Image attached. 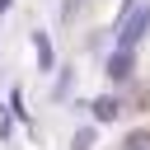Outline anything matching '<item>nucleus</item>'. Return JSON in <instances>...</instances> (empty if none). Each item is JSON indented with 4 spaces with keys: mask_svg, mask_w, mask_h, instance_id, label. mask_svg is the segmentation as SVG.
Returning a JSON list of instances; mask_svg holds the SVG:
<instances>
[{
    "mask_svg": "<svg viewBox=\"0 0 150 150\" xmlns=\"http://www.w3.org/2000/svg\"><path fill=\"white\" fill-rule=\"evenodd\" d=\"M127 70H131V47H122V52H117V56L108 61V75H112V80H122Z\"/></svg>",
    "mask_w": 150,
    "mask_h": 150,
    "instance_id": "obj_2",
    "label": "nucleus"
},
{
    "mask_svg": "<svg viewBox=\"0 0 150 150\" xmlns=\"http://www.w3.org/2000/svg\"><path fill=\"white\" fill-rule=\"evenodd\" d=\"M0 9H9V0H0Z\"/></svg>",
    "mask_w": 150,
    "mask_h": 150,
    "instance_id": "obj_6",
    "label": "nucleus"
},
{
    "mask_svg": "<svg viewBox=\"0 0 150 150\" xmlns=\"http://www.w3.org/2000/svg\"><path fill=\"white\" fill-rule=\"evenodd\" d=\"M145 23H150V14H145V9H136V19H127V28H122V38H117V42H122V47H136V38L145 33Z\"/></svg>",
    "mask_w": 150,
    "mask_h": 150,
    "instance_id": "obj_1",
    "label": "nucleus"
},
{
    "mask_svg": "<svg viewBox=\"0 0 150 150\" xmlns=\"http://www.w3.org/2000/svg\"><path fill=\"white\" fill-rule=\"evenodd\" d=\"M33 42H38V61H42V66H52V47H47V38H42V33H38V38H33Z\"/></svg>",
    "mask_w": 150,
    "mask_h": 150,
    "instance_id": "obj_4",
    "label": "nucleus"
},
{
    "mask_svg": "<svg viewBox=\"0 0 150 150\" xmlns=\"http://www.w3.org/2000/svg\"><path fill=\"white\" fill-rule=\"evenodd\" d=\"M94 112H98L103 122H108V117H117V98H98V103H94Z\"/></svg>",
    "mask_w": 150,
    "mask_h": 150,
    "instance_id": "obj_3",
    "label": "nucleus"
},
{
    "mask_svg": "<svg viewBox=\"0 0 150 150\" xmlns=\"http://www.w3.org/2000/svg\"><path fill=\"white\" fill-rule=\"evenodd\" d=\"M127 150H150V136H145V131H136V136H127Z\"/></svg>",
    "mask_w": 150,
    "mask_h": 150,
    "instance_id": "obj_5",
    "label": "nucleus"
}]
</instances>
